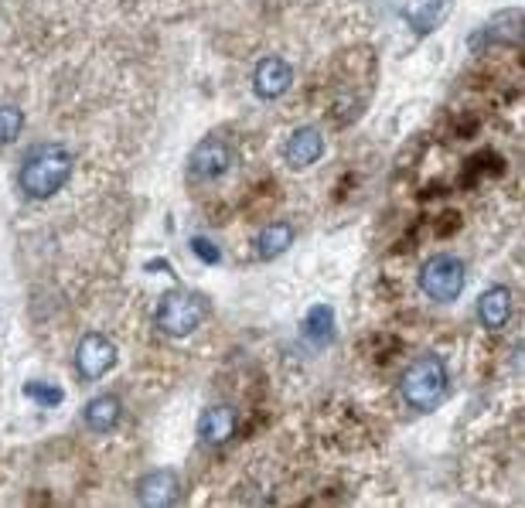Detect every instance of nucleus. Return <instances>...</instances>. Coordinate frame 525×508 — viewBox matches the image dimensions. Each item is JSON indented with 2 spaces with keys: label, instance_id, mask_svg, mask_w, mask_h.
Listing matches in <instances>:
<instances>
[{
  "label": "nucleus",
  "instance_id": "16",
  "mask_svg": "<svg viewBox=\"0 0 525 508\" xmlns=\"http://www.w3.org/2000/svg\"><path fill=\"white\" fill-rule=\"evenodd\" d=\"M24 399H31V403L45 406V410H52V406H58L65 399V393L58 386H52V382H24Z\"/></svg>",
  "mask_w": 525,
  "mask_h": 508
},
{
  "label": "nucleus",
  "instance_id": "11",
  "mask_svg": "<svg viewBox=\"0 0 525 508\" xmlns=\"http://www.w3.org/2000/svg\"><path fill=\"white\" fill-rule=\"evenodd\" d=\"M508 318H512V290L508 287H488L478 301V321L481 328L498 331L505 328Z\"/></svg>",
  "mask_w": 525,
  "mask_h": 508
},
{
  "label": "nucleus",
  "instance_id": "7",
  "mask_svg": "<svg viewBox=\"0 0 525 508\" xmlns=\"http://www.w3.org/2000/svg\"><path fill=\"white\" fill-rule=\"evenodd\" d=\"M290 86H294V69L280 55L263 58L253 69V93L260 99H280Z\"/></svg>",
  "mask_w": 525,
  "mask_h": 508
},
{
  "label": "nucleus",
  "instance_id": "12",
  "mask_svg": "<svg viewBox=\"0 0 525 508\" xmlns=\"http://www.w3.org/2000/svg\"><path fill=\"white\" fill-rule=\"evenodd\" d=\"M297 239V229L290 226V222H270V226H263L256 232V256L260 260H277V256L287 253L290 246H294Z\"/></svg>",
  "mask_w": 525,
  "mask_h": 508
},
{
  "label": "nucleus",
  "instance_id": "17",
  "mask_svg": "<svg viewBox=\"0 0 525 508\" xmlns=\"http://www.w3.org/2000/svg\"><path fill=\"white\" fill-rule=\"evenodd\" d=\"M24 127V113L14 103H0V144H11L21 137Z\"/></svg>",
  "mask_w": 525,
  "mask_h": 508
},
{
  "label": "nucleus",
  "instance_id": "9",
  "mask_svg": "<svg viewBox=\"0 0 525 508\" xmlns=\"http://www.w3.org/2000/svg\"><path fill=\"white\" fill-rule=\"evenodd\" d=\"M324 154V137L318 127H300L290 133L287 147H283V157H287V164L294 171L300 168H311V164H318Z\"/></svg>",
  "mask_w": 525,
  "mask_h": 508
},
{
  "label": "nucleus",
  "instance_id": "6",
  "mask_svg": "<svg viewBox=\"0 0 525 508\" xmlns=\"http://www.w3.org/2000/svg\"><path fill=\"white\" fill-rule=\"evenodd\" d=\"M232 168V147L222 137H205L188 157V181H215Z\"/></svg>",
  "mask_w": 525,
  "mask_h": 508
},
{
  "label": "nucleus",
  "instance_id": "15",
  "mask_svg": "<svg viewBox=\"0 0 525 508\" xmlns=\"http://www.w3.org/2000/svg\"><path fill=\"white\" fill-rule=\"evenodd\" d=\"M331 335H335V311L328 304H314L304 318V338L314 345H328Z\"/></svg>",
  "mask_w": 525,
  "mask_h": 508
},
{
  "label": "nucleus",
  "instance_id": "18",
  "mask_svg": "<svg viewBox=\"0 0 525 508\" xmlns=\"http://www.w3.org/2000/svg\"><path fill=\"white\" fill-rule=\"evenodd\" d=\"M191 253H195L198 260H202V263H208V266H215V263L222 260L219 246H212V243H208L205 236H195V239H191Z\"/></svg>",
  "mask_w": 525,
  "mask_h": 508
},
{
  "label": "nucleus",
  "instance_id": "8",
  "mask_svg": "<svg viewBox=\"0 0 525 508\" xmlns=\"http://www.w3.org/2000/svg\"><path fill=\"white\" fill-rule=\"evenodd\" d=\"M181 498V485L174 471H150L137 481V502L147 508H168Z\"/></svg>",
  "mask_w": 525,
  "mask_h": 508
},
{
  "label": "nucleus",
  "instance_id": "13",
  "mask_svg": "<svg viewBox=\"0 0 525 508\" xmlns=\"http://www.w3.org/2000/svg\"><path fill=\"white\" fill-rule=\"evenodd\" d=\"M123 416V403L116 396H96L86 403V410H82V420H86V427L93 433H110L116 423H120Z\"/></svg>",
  "mask_w": 525,
  "mask_h": 508
},
{
  "label": "nucleus",
  "instance_id": "1",
  "mask_svg": "<svg viewBox=\"0 0 525 508\" xmlns=\"http://www.w3.org/2000/svg\"><path fill=\"white\" fill-rule=\"evenodd\" d=\"M72 168H75V161L62 144H38L24 154L18 185L28 198L45 202V198H52L55 191L65 188V181L72 178Z\"/></svg>",
  "mask_w": 525,
  "mask_h": 508
},
{
  "label": "nucleus",
  "instance_id": "10",
  "mask_svg": "<svg viewBox=\"0 0 525 508\" xmlns=\"http://www.w3.org/2000/svg\"><path fill=\"white\" fill-rule=\"evenodd\" d=\"M236 410L232 406H208L202 413V420H198V437H202V444L208 447H222L225 440H232V433H236Z\"/></svg>",
  "mask_w": 525,
  "mask_h": 508
},
{
  "label": "nucleus",
  "instance_id": "2",
  "mask_svg": "<svg viewBox=\"0 0 525 508\" xmlns=\"http://www.w3.org/2000/svg\"><path fill=\"white\" fill-rule=\"evenodd\" d=\"M447 389H450L447 365H444V358H437V355L413 358L410 369H406L403 379H399V393H403L406 406L416 413L437 410V406L447 399Z\"/></svg>",
  "mask_w": 525,
  "mask_h": 508
},
{
  "label": "nucleus",
  "instance_id": "14",
  "mask_svg": "<svg viewBox=\"0 0 525 508\" xmlns=\"http://www.w3.org/2000/svg\"><path fill=\"white\" fill-rule=\"evenodd\" d=\"M447 11H450V0H410V4L403 7V18L410 21L420 35H430V31L447 18Z\"/></svg>",
  "mask_w": 525,
  "mask_h": 508
},
{
  "label": "nucleus",
  "instance_id": "4",
  "mask_svg": "<svg viewBox=\"0 0 525 508\" xmlns=\"http://www.w3.org/2000/svg\"><path fill=\"white\" fill-rule=\"evenodd\" d=\"M464 283H468V270L457 256L440 253L433 260L423 263L420 270V290L437 304H450L464 294Z\"/></svg>",
  "mask_w": 525,
  "mask_h": 508
},
{
  "label": "nucleus",
  "instance_id": "3",
  "mask_svg": "<svg viewBox=\"0 0 525 508\" xmlns=\"http://www.w3.org/2000/svg\"><path fill=\"white\" fill-rule=\"evenodd\" d=\"M208 318V304L202 294H191V290H171L157 304V328L171 338H188L195 328H202Z\"/></svg>",
  "mask_w": 525,
  "mask_h": 508
},
{
  "label": "nucleus",
  "instance_id": "5",
  "mask_svg": "<svg viewBox=\"0 0 525 508\" xmlns=\"http://www.w3.org/2000/svg\"><path fill=\"white\" fill-rule=\"evenodd\" d=\"M116 365V345L99 331H89L82 335V341L75 345V372H79L86 382L103 379Z\"/></svg>",
  "mask_w": 525,
  "mask_h": 508
}]
</instances>
